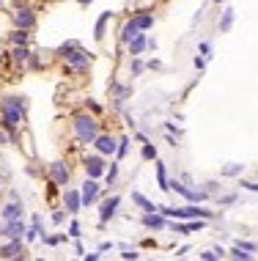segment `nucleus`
Instances as JSON below:
<instances>
[{
	"instance_id": "f257e3e1",
	"label": "nucleus",
	"mask_w": 258,
	"mask_h": 261,
	"mask_svg": "<svg viewBox=\"0 0 258 261\" xmlns=\"http://www.w3.org/2000/svg\"><path fill=\"white\" fill-rule=\"evenodd\" d=\"M72 132L77 138V143H94V138L99 135V121L91 113H77L72 118Z\"/></svg>"
},
{
	"instance_id": "f03ea898",
	"label": "nucleus",
	"mask_w": 258,
	"mask_h": 261,
	"mask_svg": "<svg viewBox=\"0 0 258 261\" xmlns=\"http://www.w3.org/2000/svg\"><path fill=\"white\" fill-rule=\"evenodd\" d=\"M157 212H162L165 217H170V220H195V217H204V220H209L212 217V212L209 209H198V206H157Z\"/></svg>"
},
{
	"instance_id": "7ed1b4c3",
	"label": "nucleus",
	"mask_w": 258,
	"mask_h": 261,
	"mask_svg": "<svg viewBox=\"0 0 258 261\" xmlns=\"http://www.w3.org/2000/svg\"><path fill=\"white\" fill-rule=\"evenodd\" d=\"M64 61H66V69H69V72H88V66L94 63V55L85 53V50L77 44L72 53L64 55Z\"/></svg>"
},
{
	"instance_id": "20e7f679",
	"label": "nucleus",
	"mask_w": 258,
	"mask_h": 261,
	"mask_svg": "<svg viewBox=\"0 0 258 261\" xmlns=\"http://www.w3.org/2000/svg\"><path fill=\"white\" fill-rule=\"evenodd\" d=\"M82 168H85V176H91V179H102L104 171H107L104 157L99 151H96V154H85V157H82Z\"/></svg>"
},
{
	"instance_id": "39448f33",
	"label": "nucleus",
	"mask_w": 258,
	"mask_h": 261,
	"mask_svg": "<svg viewBox=\"0 0 258 261\" xmlns=\"http://www.w3.org/2000/svg\"><path fill=\"white\" fill-rule=\"evenodd\" d=\"M11 19L17 28H25V31H33V28H36V11H33L31 6H17V9L11 11Z\"/></svg>"
},
{
	"instance_id": "423d86ee",
	"label": "nucleus",
	"mask_w": 258,
	"mask_h": 261,
	"mask_svg": "<svg viewBox=\"0 0 258 261\" xmlns=\"http://www.w3.org/2000/svg\"><path fill=\"white\" fill-rule=\"evenodd\" d=\"M168 187L173 190V193L184 195V198L190 201V203H200V201H206V198H209V193H206V190H190V187H187V185H181L179 179H173V181H168Z\"/></svg>"
},
{
	"instance_id": "0eeeda50",
	"label": "nucleus",
	"mask_w": 258,
	"mask_h": 261,
	"mask_svg": "<svg viewBox=\"0 0 258 261\" xmlns=\"http://www.w3.org/2000/svg\"><path fill=\"white\" fill-rule=\"evenodd\" d=\"M47 171H50V179H52L58 187H66V185H69V179H72V171H69V165H66L64 160L50 162V165H47Z\"/></svg>"
},
{
	"instance_id": "6e6552de",
	"label": "nucleus",
	"mask_w": 258,
	"mask_h": 261,
	"mask_svg": "<svg viewBox=\"0 0 258 261\" xmlns=\"http://www.w3.org/2000/svg\"><path fill=\"white\" fill-rule=\"evenodd\" d=\"M94 149L102 154V157H113L116 149H118V138L116 135H107V132H99L94 138Z\"/></svg>"
},
{
	"instance_id": "1a4fd4ad",
	"label": "nucleus",
	"mask_w": 258,
	"mask_h": 261,
	"mask_svg": "<svg viewBox=\"0 0 258 261\" xmlns=\"http://www.w3.org/2000/svg\"><path fill=\"white\" fill-rule=\"evenodd\" d=\"M25 231H27V225H25L22 217H17V220H3V223H0V237H6V239H22Z\"/></svg>"
},
{
	"instance_id": "9d476101",
	"label": "nucleus",
	"mask_w": 258,
	"mask_h": 261,
	"mask_svg": "<svg viewBox=\"0 0 258 261\" xmlns=\"http://www.w3.org/2000/svg\"><path fill=\"white\" fill-rule=\"evenodd\" d=\"M99 181H96V179H91V176H88V179L85 181H82V187H80V198H82V209H85V206H94V203H96V198H99Z\"/></svg>"
},
{
	"instance_id": "9b49d317",
	"label": "nucleus",
	"mask_w": 258,
	"mask_h": 261,
	"mask_svg": "<svg viewBox=\"0 0 258 261\" xmlns=\"http://www.w3.org/2000/svg\"><path fill=\"white\" fill-rule=\"evenodd\" d=\"M25 215V203L22 198H11L9 203L0 206V220H17V217Z\"/></svg>"
},
{
	"instance_id": "f8f14e48",
	"label": "nucleus",
	"mask_w": 258,
	"mask_h": 261,
	"mask_svg": "<svg viewBox=\"0 0 258 261\" xmlns=\"http://www.w3.org/2000/svg\"><path fill=\"white\" fill-rule=\"evenodd\" d=\"M25 256V245L22 239H9L6 245H0V258L11 261V258H22Z\"/></svg>"
},
{
	"instance_id": "ddd939ff",
	"label": "nucleus",
	"mask_w": 258,
	"mask_h": 261,
	"mask_svg": "<svg viewBox=\"0 0 258 261\" xmlns=\"http://www.w3.org/2000/svg\"><path fill=\"white\" fill-rule=\"evenodd\" d=\"M11 63H14V66H17V69H25L27 66V61H31V47H27V44H11Z\"/></svg>"
},
{
	"instance_id": "4468645a",
	"label": "nucleus",
	"mask_w": 258,
	"mask_h": 261,
	"mask_svg": "<svg viewBox=\"0 0 258 261\" xmlns=\"http://www.w3.org/2000/svg\"><path fill=\"white\" fill-rule=\"evenodd\" d=\"M64 209L66 215H80L82 212V198H80V190H66L64 193Z\"/></svg>"
},
{
	"instance_id": "2eb2a0df",
	"label": "nucleus",
	"mask_w": 258,
	"mask_h": 261,
	"mask_svg": "<svg viewBox=\"0 0 258 261\" xmlns=\"http://www.w3.org/2000/svg\"><path fill=\"white\" fill-rule=\"evenodd\" d=\"M143 225H146V228H151V231H165V228H168V220H165L162 212L157 215V209H154V212H146V215H143Z\"/></svg>"
},
{
	"instance_id": "dca6fc26",
	"label": "nucleus",
	"mask_w": 258,
	"mask_h": 261,
	"mask_svg": "<svg viewBox=\"0 0 258 261\" xmlns=\"http://www.w3.org/2000/svg\"><path fill=\"white\" fill-rule=\"evenodd\" d=\"M118 203H121V198H118V195H110V198L102 203V209H99V223H102V225L107 223V220H113V217H116V212H118Z\"/></svg>"
},
{
	"instance_id": "f3484780",
	"label": "nucleus",
	"mask_w": 258,
	"mask_h": 261,
	"mask_svg": "<svg viewBox=\"0 0 258 261\" xmlns=\"http://www.w3.org/2000/svg\"><path fill=\"white\" fill-rule=\"evenodd\" d=\"M146 47H149V36H146V31H140V33H137V36L127 44V53H129V55H143Z\"/></svg>"
},
{
	"instance_id": "a211bd4d",
	"label": "nucleus",
	"mask_w": 258,
	"mask_h": 261,
	"mask_svg": "<svg viewBox=\"0 0 258 261\" xmlns=\"http://www.w3.org/2000/svg\"><path fill=\"white\" fill-rule=\"evenodd\" d=\"M137 33H140V31H137V25L132 22V17H129L127 22L121 25V31H118V41H121V44H129V41L137 36Z\"/></svg>"
},
{
	"instance_id": "6ab92c4d",
	"label": "nucleus",
	"mask_w": 258,
	"mask_h": 261,
	"mask_svg": "<svg viewBox=\"0 0 258 261\" xmlns=\"http://www.w3.org/2000/svg\"><path fill=\"white\" fill-rule=\"evenodd\" d=\"M113 19V11H102L99 14V19H96V25H94V39L96 41H102L104 39V31H107V22Z\"/></svg>"
},
{
	"instance_id": "aec40b11",
	"label": "nucleus",
	"mask_w": 258,
	"mask_h": 261,
	"mask_svg": "<svg viewBox=\"0 0 258 261\" xmlns=\"http://www.w3.org/2000/svg\"><path fill=\"white\" fill-rule=\"evenodd\" d=\"M0 108H11V110H27V99L25 96H3L0 99Z\"/></svg>"
},
{
	"instance_id": "412c9836",
	"label": "nucleus",
	"mask_w": 258,
	"mask_h": 261,
	"mask_svg": "<svg viewBox=\"0 0 258 261\" xmlns=\"http://www.w3.org/2000/svg\"><path fill=\"white\" fill-rule=\"evenodd\" d=\"M132 22L137 25V31H149V28H154V14H132Z\"/></svg>"
},
{
	"instance_id": "4be33fe9",
	"label": "nucleus",
	"mask_w": 258,
	"mask_h": 261,
	"mask_svg": "<svg viewBox=\"0 0 258 261\" xmlns=\"http://www.w3.org/2000/svg\"><path fill=\"white\" fill-rule=\"evenodd\" d=\"M9 41L11 44H31V33H27L25 28H14L9 33Z\"/></svg>"
},
{
	"instance_id": "5701e85b",
	"label": "nucleus",
	"mask_w": 258,
	"mask_h": 261,
	"mask_svg": "<svg viewBox=\"0 0 258 261\" xmlns=\"http://www.w3.org/2000/svg\"><path fill=\"white\" fill-rule=\"evenodd\" d=\"M234 19H236L234 9H225V11H222V19H220V33H228V31H231Z\"/></svg>"
},
{
	"instance_id": "b1692460",
	"label": "nucleus",
	"mask_w": 258,
	"mask_h": 261,
	"mask_svg": "<svg viewBox=\"0 0 258 261\" xmlns=\"http://www.w3.org/2000/svg\"><path fill=\"white\" fill-rule=\"evenodd\" d=\"M132 201H135V203H137V206H140L143 212H154V209H157L154 203H151L149 198H146V195H140V193H132Z\"/></svg>"
},
{
	"instance_id": "393cba45",
	"label": "nucleus",
	"mask_w": 258,
	"mask_h": 261,
	"mask_svg": "<svg viewBox=\"0 0 258 261\" xmlns=\"http://www.w3.org/2000/svg\"><path fill=\"white\" fill-rule=\"evenodd\" d=\"M127 151H129V138H127V135H121V138H118L116 157H118V160H124V157H127Z\"/></svg>"
},
{
	"instance_id": "a878e982",
	"label": "nucleus",
	"mask_w": 258,
	"mask_h": 261,
	"mask_svg": "<svg viewBox=\"0 0 258 261\" xmlns=\"http://www.w3.org/2000/svg\"><path fill=\"white\" fill-rule=\"evenodd\" d=\"M157 185H159V190H170V187H168V176H165V165H162V162H157Z\"/></svg>"
},
{
	"instance_id": "bb28decb",
	"label": "nucleus",
	"mask_w": 258,
	"mask_h": 261,
	"mask_svg": "<svg viewBox=\"0 0 258 261\" xmlns=\"http://www.w3.org/2000/svg\"><path fill=\"white\" fill-rule=\"evenodd\" d=\"M116 179H118V162H110V168L104 171V181H107V185H116Z\"/></svg>"
},
{
	"instance_id": "cd10ccee",
	"label": "nucleus",
	"mask_w": 258,
	"mask_h": 261,
	"mask_svg": "<svg viewBox=\"0 0 258 261\" xmlns=\"http://www.w3.org/2000/svg\"><path fill=\"white\" fill-rule=\"evenodd\" d=\"M41 242L44 245H50V248H55V245H61V242H66V234H52V237H41Z\"/></svg>"
},
{
	"instance_id": "c85d7f7f",
	"label": "nucleus",
	"mask_w": 258,
	"mask_h": 261,
	"mask_svg": "<svg viewBox=\"0 0 258 261\" xmlns=\"http://www.w3.org/2000/svg\"><path fill=\"white\" fill-rule=\"evenodd\" d=\"M129 69H132V74H143V69H146V63L140 61V55H132V63H129Z\"/></svg>"
},
{
	"instance_id": "c756f323",
	"label": "nucleus",
	"mask_w": 258,
	"mask_h": 261,
	"mask_svg": "<svg viewBox=\"0 0 258 261\" xmlns=\"http://www.w3.org/2000/svg\"><path fill=\"white\" fill-rule=\"evenodd\" d=\"M140 157H143V160H157V149L149 143V140L143 143V149H140Z\"/></svg>"
},
{
	"instance_id": "7c9ffc66",
	"label": "nucleus",
	"mask_w": 258,
	"mask_h": 261,
	"mask_svg": "<svg viewBox=\"0 0 258 261\" xmlns=\"http://www.w3.org/2000/svg\"><path fill=\"white\" fill-rule=\"evenodd\" d=\"M239 173H242V165H236V162L222 168V176H239Z\"/></svg>"
},
{
	"instance_id": "2f4dec72",
	"label": "nucleus",
	"mask_w": 258,
	"mask_h": 261,
	"mask_svg": "<svg viewBox=\"0 0 258 261\" xmlns=\"http://www.w3.org/2000/svg\"><path fill=\"white\" fill-rule=\"evenodd\" d=\"M74 47H77V41H74V39H72V41H64V44L58 47V55H61V58H64V55H66V53H72Z\"/></svg>"
},
{
	"instance_id": "473e14b6",
	"label": "nucleus",
	"mask_w": 258,
	"mask_h": 261,
	"mask_svg": "<svg viewBox=\"0 0 258 261\" xmlns=\"http://www.w3.org/2000/svg\"><path fill=\"white\" fill-rule=\"evenodd\" d=\"M69 237H72V239H80V237H82V231H80V223H77V220L69 223Z\"/></svg>"
},
{
	"instance_id": "72a5a7b5",
	"label": "nucleus",
	"mask_w": 258,
	"mask_h": 261,
	"mask_svg": "<svg viewBox=\"0 0 258 261\" xmlns=\"http://www.w3.org/2000/svg\"><path fill=\"white\" fill-rule=\"evenodd\" d=\"M231 258H242V261H247V258H250V253H247V250H242L239 245H234V250H231Z\"/></svg>"
},
{
	"instance_id": "f704fd0d",
	"label": "nucleus",
	"mask_w": 258,
	"mask_h": 261,
	"mask_svg": "<svg viewBox=\"0 0 258 261\" xmlns=\"http://www.w3.org/2000/svg\"><path fill=\"white\" fill-rule=\"evenodd\" d=\"M236 245H239L242 250H247V253H255V250H258L255 242H245V239H236Z\"/></svg>"
},
{
	"instance_id": "c9c22d12",
	"label": "nucleus",
	"mask_w": 258,
	"mask_h": 261,
	"mask_svg": "<svg viewBox=\"0 0 258 261\" xmlns=\"http://www.w3.org/2000/svg\"><path fill=\"white\" fill-rule=\"evenodd\" d=\"M137 256H140V253H137L135 248H121V258H132V261H135Z\"/></svg>"
},
{
	"instance_id": "e433bc0d",
	"label": "nucleus",
	"mask_w": 258,
	"mask_h": 261,
	"mask_svg": "<svg viewBox=\"0 0 258 261\" xmlns=\"http://www.w3.org/2000/svg\"><path fill=\"white\" fill-rule=\"evenodd\" d=\"M64 220H66V209H58V212H52V223H55V225H61Z\"/></svg>"
},
{
	"instance_id": "4c0bfd02",
	"label": "nucleus",
	"mask_w": 258,
	"mask_h": 261,
	"mask_svg": "<svg viewBox=\"0 0 258 261\" xmlns=\"http://www.w3.org/2000/svg\"><path fill=\"white\" fill-rule=\"evenodd\" d=\"M200 258H204V261H214V258H222V256L217 250H206V253H200Z\"/></svg>"
},
{
	"instance_id": "58836bf2",
	"label": "nucleus",
	"mask_w": 258,
	"mask_h": 261,
	"mask_svg": "<svg viewBox=\"0 0 258 261\" xmlns=\"http://www.w3.org/2000/svg\"><path fill=\"white\" fill-rule=\"evenodd\" d=\"M85 108H88L91 113H94V116H96V113H102V105H96L94 99H85Z\"/></svg>"
},
{
	"instance_id": "ea45409f",
	"label": "nucleus",
	"mask_w": 258,
	"mask_h": 261,
	"mask_svg": "<svg viewBox=\"0 0 258 261\" xmlns=\"http://www.w3.org/2000/svg\"><path fill=\"white\" fill-rule=\"evenodd\" d=\"M236 201V195L231 193V195H222V198H220V203H222V206H231V203Z\"/></svg>"
},
{
	"instance_id": "a19ab883",
	"label": "nucleus",
	"mask_w": 258,
	"mask_h": 261,
	"mask_svg": "<svg viewBox=\"0 0 258 261\" xmlns=\"http://www.w3.org/2000/svg\"><path fill=\"white\" fill-rule=\"evenodd\" d=\"M82 258H85V261H96V258H102V253L99 250H96V253H82Z\"/></svg>"
},
{
	"instance_id": "79ce46f5",
	"label": "nucleus",
	"mask_w": 258,
	"mask_h": 261,
	"mask_svg": "<svg viewBox=\"0 0 258 261\" xmlns=\"http://www.w3.org/2000/svg\"><path fill=\"white\" fill-rule=\"evenodd\" d=\"M242 187L250 190V193H258V185H255V181H242Z\"/></svg>"
},
{
	"instance_id": "37998d69",
	"label": "nucleus",
	"mask_w": 258,
	"mask_h": 261,
	"mask_svg": "<svg viewBox=\"0 0 258 261\" xmlns=\"http://www.w3.org/2000/svg\"><path fill=\"white\" fill-rule=\"evenodd\" d=\"M200 53H204V55H209V53H212V47H209V41H200Z\"/></svg>"
},
{
	"instance_id": "c03bdc74",
	"label": "nucleus",
	"mask_w": 258,
	"mask_h": 261,
	"mask_svg": "<svg viewBox=\"0 0 258 261\" xmlns=\"http://www.w3.org/2000/svg\"><path fill=\"white\" fill-rule=\"evenodd\" d=\"M104 250H113V242H102L99 245V253H104Z\"/></svg>"
},
{
	"instance_id": "a18cd8bd",
	"label": "nucleus",
	"mask_w": 258,
	"mask_h": 261,
	"mask_svg": "<svg viewBox=\"0 0 258 261\" xmlns=\"http://www.w3.org/2000/svg\"><path fill=\"white\" fill-rule=\"evenodd\" d=\"M135 140H137V143H146V140H149V138H146L143 132H135Z\"/></svg>"
},
{
	"instance_id": "49530a36",
	"label": "nucleus",
	"mask_w": 258,
	"mask_h": 261,
	"mask_svg": "<svg viewBox=\"0 0 258 261\" xmlns=\"http://www.w3.org/2000/svg\"><path fill=\"white\" fill-rule=\"evenodd\" d=\"M77 3H80V6H88V3H91V0H77Z\"/></svg>"
},
{
	"instance_id": "de8ad7c7",
	"label": "nucleus",
	"mask_w": 258,
	"mask_h": 261,
	"mask_svg": "<svg viewBox=\"0 0 258 261\" xmlns=\"http://www.w3.org/2000/svg\"><path fill=\"white\" fill-rule=\"evenodd\" d=\"M0 190H3V176H0Z\"/></svg>"
},
{
	"instance_id": "09e8293b",
	"label": "nucleus",
	"mask_w": 258,
	"mask_h": 261,
	"mask_svg": "<svg viewBox=\"0 0 258 261\" xmlns=\"http://www.w3.org/2000/svg\"><path fill=\"white\" fill-rule=\"evenodd\" d=\"M22 3H27V0H22Z\"/></svg>"
}]
</instances>
